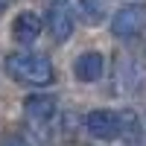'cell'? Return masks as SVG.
I'll return each mask as SVG.
<instances>
[{"instance_id": "6da1fadb", "label": "cell", "mask_w": 146, "mask_h": 146, "mask_svg": "<svg viewBox=\"0 0 146 146\" xmlns=\"http://www.w3.org/2000/svg\"><path fill=\"white\" fill-rule=\"evenodd\" d=\"M6 73L18 85H29V88H47L56 82V67L44 56H35V53L6 56Z\"/></svg>"}, {"instance_id": "7a4b0ae2", "label": "cell", "mask_w": 146, "mask_h": 146, "mask_svg": "<svg viewBox=\"0 0 146 146\" xmlns=\"http://www.w3.org/2000/svg\"><path fill=\"white\" fill-rule=\"evenodd\" d=\"M85 129L96 140H114L123 131V114L108 111V108H96V111H91L85 117Z\"/></svg>"}, {"instance_id": "3957f363", "label": "cell", "mask_w": 146, "mask_h": 146, "mask_svg": "<svg viewBox=\"0 0 146 146\" xmlns=\"http://www.w3.org/2000/svg\"><path fill=\"white\" fill-rule=\"evenodd\" d=\"M143 23H146V9L143 6H123V9H117L114 18H111V35L129 41V38H135V35H140Z\"/></svg>"}, {"instance_id": "277c9868", "label": "cell", "mask_w": 146, "mask_h": 146, "mask_svg": "<svg viewBox=\"0 0 146 146\" xmlns=\"http://www.w3.org/2000/svg\"><path fill=\"white\" fill-rule=\"evenodd\" d=\"M56 96L50 94H29L23 100V114H27L35 126H47L50 120L56 117Z\"/></svg>"}, {"instance_id": "5b68a950", "label": "cell", "mask_w": 146, "mask_h": 146, "mask_svg": "<svg viewBox=\"0 0 146 146\" xmlns=\"http://www.w3.org/2000/svg\"><path fill=\"white\" fill-rule=\"evenodd\" d=\"M44 32V21L35 15V12H21V15L15 18V23H12V35H15L18 44H32L38 41Z\"/></svg>"}, {"instance_id": "8992f818", "label": "cell", "mask_w": 146, "mask_h": 146, "mask_svg": "<svg viewBox=\"0 0 146 146\" xmlns=\"http://www.w3.org/2000/svg\"><path fill=\"white\" fill-rule=\"evenodd\" d=\"M73 73H76L79 82H100V76L105 73V56L96 50L82 53L76 58V64H73Z\"/></svg>"}, {"instance_id": "52a82bcc", "label": "cell", "mask_w": 146, "mask_h": 146, "mask_svg": "<svg viewBox=\"0 0 146 146\" xmlns=\"http://www.w3.org/2000/svg\"><path fill=\"white\" fill-rule=\"evenodd\" d=\"M50 32H53V38L58 44H64L70 35H73V15H70L62 3H56L50 9Z\"/></svg>"}, {"instance_id": "ba28073f", "label": "cell", "mask_w": 146, "mask_h": 146, "mask_svg": "<svg viewBox=\"0 0 146 146\" xmlns=\"http://www.w3.org/2000/svg\"><path fill=\"white\" fill-rule=\"evenodd\" d=\"M108 15V3L105 0H79V18L88 27H100Z\"/></svg>"}, {"instance_id": "9c48e42d", "label": "cell", "mask_w": 146, "mask_h": 146, "mask_svg": "<svg viewBox=\"0 0 146 146\" xmlns=\"http://www.w3.org/2000/svg\"><path fill=\"white\" fill-rule=\"evenodd\" d=\"M120 135H123V137H131V140L140 137V123H137L135 111H123V131H120Z\"/></svg>"}, {"instance_id": "30bf717a", "label": "cell", "mask_w": 146, "mask_h": 146, "mask_svg": "<svg viewBox=\"0 0 146 146\" xmlns=\"http://www.w3.org/2000/svg\"><path fill=\"white\" fill-rule=\"evenodd\" d=\"M0 146H29V143L23 140L21 135H9V137H3V140H0Z\"/></svg>"}, {"instance_id": "8fae6325", "label": "cell", "mask_w": 146, "mask_h": 146, "mask_svg": "<svg viewBox=\"0 0 146 146\" xmlns=\"http://www.w3.org/2000/svg\"><path fill=\"white\" fill-rule=\"evenodd\" d=\"M9 6H12V0H0V15H3V12H6Z\"/></svg>"}, {"instance_id": "7c38bea8", "label": "cell", "mask_w": 146, "mask_h": 146, "mask_svg": "<svg viewBox=\"0 0 146 146\" xmlns=\"http://www.w3.org/2000/svg\"><path fill=\"white\" fill-rule=\"evenodd\" d=\"M53 3H64V0H53Z\"/></svg>"}]
</instances>
